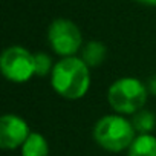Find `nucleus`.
I'll use <instances>...</instances> for the list:
<instances>
[{"mask_svg":"<svg viewBox=\"0 0 156 156\" xmlns=\"http://www.w3.org/2000/svg\"><path fill=\"white\" fill-rule=\"evenodd\" d=\"M90 67L81 57H63L49 75L51 86L57 95L64 100L76 101L87 95L90 89Z\"/></svg>","mask_w":156,"mask_h":156,"instance_id":"1","label":"nucleus"},{"mask_svg":"<svg viewBox=\"0 0 156 156\" xmlns=\"http://www.w3.org/2000/svg\"><path fill=\"white\" fill-rule=\"evenodd\" d=\"M92 135L95 142L106 151L121 153L129 150L138 133L132 119L119 113H109L95 122Z\"/></svg>","mask_w":156,"mask_h":156,"instance_id":"2","label":"nucleus"},{"mask_svg":"<svg viewBox=\"0 0 156 156\" xmlns=\"http://www.w3.org/2000/svg\"><path fill=\"white\" fill-rule=\"evenodd\" d=\"M148 95L145 83L135 76H121L109 86L107 103L115 113L127 116L144 109Z\"/></svg>","mask_w":156,"mask_h":156,"instance_id":"3","label":"nucleus"},{"mask_svg":"<svg viewBox=\"0 0 156 156\" xmlns=\"http://www.w3.org/2000/svg\"><path fill=\"white\" fill-rule=\"evenodd\" d=\"M0 70L11 83H26L35 75L34 54L20 44L8 46L0 55Z\"/></svg>","mask_w":156,"mask_h":156,"instance_id":"4","label":"nucleus"},{"mask_svg":"<svg viewBox=\"0 0 156 156\" xmlns=\"http://www.w3.org/2000/svg\"><path fill=\"white\" fill-rule=\"evenodd\" d=\"M48 43L58 57H72L83 49V34L69 19H55L48 28Z\"/></svg>","mask_w":156,"mask_h":156,"instance_id":"5","label":"nucleus"},{"mask_svg":"<svg viewBox=\"0 0 156 156\" xmlns=\"http://www.w3.org/2000/svg\"><path fill=\"white\" fill-rule=\"evenodd\" d=\"M29 135L31 129L22 116L16 113H5L0 118V147L2 148H20Z\"/></svg>","mask_w":156,"mask_h":156,"instance_id":"6","label":"nucleus"},{"mask_svg":"<svg viewBox=\"0 0 156 156\" xmlns=\"http://www.w3.org/2000/svg\"><path fill=\"white\" fill-rule=\"evenodd\" d=\"M127 156H156V136L153 133H139L127 150Z\"/></svg>","mask_w":156,"mask_h":156,"instance_id":"7","label":"nucleus"},{"mask_svg":"<svg viewBox=\"0 0 156 156\" xmlns=\"http://www.w3.org/2000/svg\"><path fill=\"white\" fill-rule=\"evenodd\" d=\"M20 154L22 156H49V142L41 133L31 132L25 144L20 147Z\"/></svg>","mask_w":156,"mask_h":156,"instance_id":"8","label":"nucleus"},{"mask_svg":"<svg viewBox=\"0 0 156 156\" xmlns=\"http://www.w3.org/2000/svg\"><path fill=\"white\" fill-rule=\"evenodd\" d=\"M106 55H107V48L103 41H98V40L87 41L81 49V58L86 61L89 67H97L103 64V61L106 60Z\"/></svg>","mask_w":156,"mask_h":156,"instance_id":"9","label":"nucleus"},{"mask_svg":"<svg viewBox=\"0 0 156 156\" xmlns=\"http://www.w3.org/2000/svg\"><path fill=\"white\" fill-rule=\"evenodd\" d=\"M132 122L136 133H151L156 127V115L148 109H141L132 115Z\"/></svg>","mask_w":156,"mask_h":156,"instance_id":"10","label":"nucleus"},{"mask_svg":"<svg viewBox=\"0 0 156 156\" xmlns=\"http://www.w3.org/2000/svg\"><path fill=\"white\" fill-rule=\"evenodd\" d=\"M34 61H35V75L37 76H46L51 75L54 64L51 55H48L46 52H35L34 54Z\"/></svg>","mask_w":156,"mask_h":156,"instance_id":"11","label":"nucleus"},{"mask_svg":"<svg viewBox=\"0 0 156 156\" xmlns=\"http://www.w3.org/2000/svg\"><path fill=\"white\" fill-rule=\"evenodd\" d=\"M147 89H148V94L156 97V73H153L148 80H147Z\"/></svg>","mask_w":156,"mask_h":156,"instance_id":"12","label":"nucleus"},{"mask_svg":"<svg viewBox=\"0 0 156 156\" xmlns=\"http://www.w3.org/2000/svg\"><path fill=\"white\" fill-rule=\"evenodd\" d=\"M135 2L145 6H156V0H135Z\"/></svg>","mask_w":156,"mask_h":156,"instance_id":"13","label":"nucleus"}]
</instances>
